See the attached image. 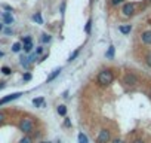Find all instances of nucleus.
<instances>
[{
    "label": "nucleus",
    "mask_w": 151,
    "mask_h": 143,
    "mask_svg": "<svg viewBox=\"0 0 151 143\" xmlns=\"http://www.w3.org/2000/svg\"><path fill=\"white\" fill-rule=\"evenodd\" d=\"M113 81H114V75H113L111 70H102V72H99V75H98V84L101 87H107Z\"/></svg>",
    "instance_id": "1"
},
{
    "label": "nucleus",
    "mask_w": 151,
    "mask_h": 143,
    "mask_svg": "<svg viewBox=\"0 0 151 143\" xmlns=\"http://www.w3.org/2000/svg\"><path fill=\"white\" fill-rule=\"evenodd\" d=\"M33 128H34V122H33V119H30V118H24V119H21V122H19V130H21L24 134H30V133L33 131Z\"/></svg>",
    "instance_id": "2"
},
{
    "label": "nucleus",
    "mask_w": 151,
    "mask_h": 143,
    "mask_svg": "<svg viewBox=\"0 0 151 143\" xmlns=\"http://www.w3.org/2000/svg\"><path fill=\"white\" fill-rule=\"evenodd\" d=\"M96 142L98 143H108L110 142V131L108 130H101L99 131V134H98V137H96Z\"/></svg>",
    "instance_id": "3"
},
{
    "label": "nucleus",
    "mask_w": 151,
    "mask_h": 143,
    "mask_svg": "<svg viewBox=\"0 0 151 143\" xmlns=\"http://www.w3.org/2000/svg\"><path fill=\"white\" fill-rule=\"evenodd\" d=\"M123 82L127 85V87H135L136 84H138V78L133 75V73H127L126 76H124V79H123Z\"/></svg>",
    "instance_id": "4"
},
{
    "label": "nucleus",
    "mask_w": 151,
    "mask_h": 143,
    "mask_svg": "<svg viewBox=\"0 0 151 143\" xmlns=\"http://www.w3.org/2000/svg\"><path fill=\"white\" fill-rule=\"evenodd\" d=\"M21 96H22V93H14V94H9V96H6V97H3L2 100H0V106H2V104H6V103H9V101H14V100L19 98Z\"/></svg>",
    "instance_id": "5"
},
{
    "label": "nucleus",
    "mask_w": 151,
    "mask_h": 143,
    "mask_svg": "<svg viewBox=\"0 0 151 143\" xmlns=\"http://www.w3.org/2000/svg\"><path fill=\"white\" fill-rule=\"evenodd\" d=\"M122 12H123L124 17H132V15L135 14V5H133V3H126V5L123 6Z\"/></svg>",
    "instance_id": "6"
},
{
    "label": "nucleus",
    "mask_w": 151,
    "mask_h": 143,
    "mask_svg": "<svg viewBox=\"0 0 151 143\" xmlns=\"http://www.w3.org/2000/svg\"><path fill=\"white\" fill-rule=\"evenodd\" d=\"M141 39H142V42L145 43V45H151V31H144L142 34H141Z\"/></svg>",
    "instance_id": "7"
},
{
    "label": "nucleus",
    "mask_w": 151,
    "mask_h": 143,
    "mask_svg": "<svg viewBox=\"0 0 151 143\" xmlns=\"http://www.w3.org/2000/svg\"><path fill=\"white\" fill-rule=\"evenodd\" d=\"M61 70H62L61 67H59V69H55V70L52 72V73H50V75L47 76V82H52V81H53V79H55L56 76H59V73H61Z\"/></svg>",
    "instance_id": "8"
},
{
    "label": "nucleus",
    "mask_w": 151,
    "mask_h": 143,
    "mask_svg": "<svg viewBox=\"0 0 151 143\" xmlns=\"http://www.w3.org/2000/svg\"><path fill=\"white\" fill-rule=\"evenodd\" d=\"M2 17H3V21L6 24H12L14 23V17L11 15V12H5V14H2Z\"/></svg>",
    "instance_id": "9"
},
{
    "label": "nucleus",
    "mask_w": 151,
    "mask_h": 143,
    "mask_svg": "<svg viewBox=\"0 0 151 143\" xmlns=\"http://www.w3.org/2000/svg\"><path fill=\"white\" fill-rule=\"evenodd\" d=\"M33 104H34L36 107H45V100H43L42 97L34 98V100H33Z\"/></svg>",
    "instance_id": "10"
},
{
    "label": "nucleus",
    "mask_w": 151,
    "mask_h": 143,
    "mask_svg": "<svg viewBox=\"0 0 151 143\" xmlns=\"http://www.w3.org/2000/svg\"><path fill=\"white\" fill-rule=\"evenodd\" d=\"M119 30H120L123 34H129V33H130V30H132V27H130V26H120V27H119Z\"/></svg>",
    "instance_id": "11"
},
{
    "label": "nucleus",
    "mask_w": 151,
    "mask_h": 143,
    "mask_svg": "<svg viewBox=\"0 0 151 143\" xmlns=\"http://www.w3.org/2000/svg\"><path fill=\"white\" fill-rule=\"evenodd\" d=\"M58 113H59L61 116H65V115H67V107H65L64 104L58 106Z\"/></svg>",
    "instance_id": "12"
},
{
    "label": "nucleus",
    "mask_w": 151,
    "mask_h": 143,
    "mask_svg": "<svg viewBox=\"0 0 151 143\" xmlns=\"http://www.w3.org/2000/svg\"><path fill=\"white\" fill-rule=\"evenodd\" d=\"M33 20H34V21H37V24H43V20H42V15H40L39 12L33 15Z\"/></svg>",
    "instance_id": "13"
},
{
    "label": "nucleus",
    "mask_w": 151,
    "mask_h": 143,
    "mask_svg": "<svg viewBox=\"0 0 151 143\" xmlns=\"http://www.w3.org/2000/svg\"><path fill=\"white\" fill-rule=\"evenodd\" d=\"M105 55H107V58H113L114 57V46H110Z\"/></svg>",
    "instance_id": "14"
},
{
    "label": "nucleus",
    "mask_w": 151,
    "mask_h": 143,
    "mask_svg": "<svg viewBox=\"0 0 151 143\" xmlns=\"http://www.w3.org/2000/svg\"><path fill=\"white\" fill-rule=\"evenodd\" d=\"M79 143H88V137H86V134H83V133L79 134Z\"/></svg>",
    "instance_id": "15"
},
{
    "label": "nucleus",
    "mask_w": 151,
    "mask_h": 143,
    "mask_svg": "<svg viewBox=\"0 0 151 143\" xmlns=\"http://www.w3.org/2000/svg\"><path fill=\"white\" fill-rule=\"evenodd\" d=\"M79 52H80V49H76L71 55H70V58H68V61H73V60H76L77 58V55H79Z\"/></svg>",
    "instance_id": "16"
},
{
    "label": "nucleus",
    "mask_w": 151,
    "mask_h": 143,
    "mask_svg": "<svg viewBox=\"0 0 151 143\" xmlns=\"http://www.w3.org/2000/svg\"><path fill=\"white\" fill-rule=\"evenodd\" d=\"M31 49H33V43H31V42L24 43V51H25V52H30Z\"/></svg>",
    "instance_id": "17"
},
{
    "label": "nucleus",
    "mask_w": 151,
    "mask_h": 143,
    "mask_svg": "<svg viewBox=\"0 0 151 143\" xmlns=\"http://www.w3.org/2000/svg\"><path fill=\"white\" fill-rule=\"evenodd\" d=\"M12 51H14V52H19V51H21V43H19V42L14 43V45H12Z\"/></svg>",
    "instance_id": "18"
},
{
    "label": "nucleus",
    "mask_w": 151,
    "mask_h": 143,
    "mask_svg": "<svg viewBox=\"0 0 151 143\" xmlns=\"http://www.w3.org/2000/svg\"><path fill=\"white\" fill-rule=\"evenodd\" d=\"M19 143H33V139H31L30 136H25V137H22V139L19 140Z\"/></svg>",
    "instance_id": "19"
},
{
    "label": "nucleus",
    "mask_w": 151,
    "mask_h": 143,
    "mask_svg": "<svg viewBox=\"0 0 151 143\" xmlns=\"http://www.w3.org/2000/svg\"><path fill=\"white\" fill-rule=\"evenodd\" d=\"M21 64H22L25 69H28V66H30V60H28V58H22V60H21Z\"/></svg>",
    "instance_id": "20"
},
{
    "label": "nucleus",
    "mask_w": 151,
    "mask_h": 143,
    "mask_svg": "<svg viewBox=\"0 0 151 143\" xmlns=\"http://www.w3.org/2000/svg\"><path fill=\"white\" fill-rule=\"evenodd\" d=\"M145 63H147V66H148V67H151V52H150V54H147V57H145Z\"/></svg>",
    "instance_id": "21"
},
{
    "label": "nucleus",
    "mask_w": 151,
    "mask_h": 143,
    "mask_svg": "<svg viewBox=\"0 0 151 143\" xmlns=\"http://www.w3.org/2000/svg\"><path fill=\"white\" fill-rule=\"evenodd\" d=\"M2 72H3L5 75H11V73H12V70H11L9 67H6V66H5V67H2Z\"/></svg>",
    "instance_id": "22"
},
{
    "label": "nucleus",
    "mask_w": 151,
    "mask_h": 143,
    "mask_svg": "<svg viewBox=\"0 0 151 143\" xmlns=\"http://www.w3.org/2000/svg\"><path fill=\"white\" fill-rule=\"evenodd\" d=\"M42 42H43V43L50 42V36H49V34H43V36H42Z\"/></svg>",
    "instance_id": "23"
},
{
    "label": "nucleus",
    "mask_w": 151,
    "mask_h": 143,
    "mask_svg": "<svg viewBox=\"0 0 151 143\" xmlns=\"http://www.w3.org/2000/svg\"><path fill=\"white\" fill-rule=\"evenodd\" d=\"M91 27H92V21L89 20V21H88V24H86V27H85L86 33H91Z\"/></svg>",
    "instance_id": "24"
},
{
    "label": "nucleus",
    "mask_w": 151,
    "mask_h": 143,
    "mask_svg": "<svg viewBox=\"0 0 151 143\" xmlns=\"http://www.w3.org/2000/svg\"><path fill=\"white\" fill-rule=\"evenodd\" d=\"M123 2V0H111V5H114V6H117V5H120Z\"/></svg>",
    "instance_id": "25"
},
{
    "label": "nucleus",
    "mask_w": 151,
    "mask_h": 143,
    "mask_svg": "<svg viewBox=\"0 0 151 143\" xmlns=\"http://www.w3.org/2000/svg\"><path fill=\"white\" fill-rule=\"evenodd\" d=\"M36 55H37V54H31V55H30V58H28L30 63H34V61H36Z\"/></svg>",
    "instance_id": "26"
},
{
    "label": "nucleus",
    "mask_w": 151,
    "mask_h": 143,
    "mask_svg": "<svg viewBox=\"0 0 151 143\" xmlns=\"http://www.w3.org/2000/svg\"><path fill=\"white\" fill-rule=\"evenodd\" d=\"M64 125H65V127H71V121H70L68 118H65V121H64Z\"/></svg>",
    "instance_id": "27"
},
{
    "label": "nucleus",
    "mask_w": 151,
    "mask_h": 143,
    "mask_svg": "<svg viewBox=\"0 0 151 143\" xmlns=\"http://www.w3.org/2000/svg\"><path fill=\"white\" fill-rule=\"evenodd\" d=\"M3 9H5V11H8V12H14V11H12V8H11V6H8V5H3Z\"/></svg>",
    "instance_id": "28"
},
{
    "label": "nucleus",
    "mask_w": 151,
    "mask_h": 143,
    "mask_svg": "<svg viewBox=\"0 0 151 143\" xmlns=\"http://www.w3.org/2000/svg\"><path fill=\"white\" fill-rule=\"evenodd\" d=\"M30 79H31V75L30 73H25L24 75V81H30Z\"/></svg>",
    "instance_id": "29"
},
{
    "label": "nucleus",
    "mask_w": 151,
    "mask_h": 143,
    "mask_svg": "<svg viewBox=\"0 0 151 143\" xmlns=\"http://www.w3.org/2000/svg\"><path fill=\"white\" fill-rule=\"evenodd\" d=\"M42 52H43V48H42V46H39V48L36 49V54H42Z\"/></svg>",
    "instance_id": "30"
},
{
    "label": "nucleus",
    "mask_w": 151,
    "mask_h": 143,
    "mask_svg": "<svg viewBox=\"0 0 151 143\" xmlns=\"http://www.w3.org/2000/svg\"><path fill=\"white\" fill-rule=\"evenodd\" d=\"M3 121H5V115H3L2 112H0V124H2Z\"/></svg>",
    "instance_id": "31"
},
{
    "label": "nucleus",
    "mask_w": 151,
    "mask_h": 143,
    "mask_svg": "<svg viewBox=\"0 0 151 143\" xmlns=\"http://www.w3.org/2000/svg\"><path fill=\"white\" fill-rule=\"evenodd\" d=\"M132 143H145L144 140H141V139H136V140H133Z\"/></svg>",
    "instance_id": "32"
},
{
    "label": "nucleus",
    "mask_w": 151,
    "mask_h": 143,
    "mask_svg": "<svg viewBox=\"0 0 151 143\" xmlns=\"http://www.w3.org/2000/svg\"><path fill=\"white\" fill-rule=\"evenodd\" d=\"M113 143H124V142L120 140V139H116V140H113Z\"/></svg>",
    "instance_id": "33"
},
{
    "label": "nucleus",
    "mask_w": 151,
    "mask_h": 143,
    "mask_svg": "<svg viewBox=\"0 0 151 143\" xmlns=\"http://www.w3.org/2000/svg\"><path fill=\"white\" fill-rule=\"evenodd\" d=\"M5 33H6V34H11V33H12V30H11V28H6V30H5Z\"/></svg>",
    "instance_id": "34"
},
{
    "label": "nucleus",
    "mask_w": 151,
    "mask_h": 143,
    "mask_svg": "<svg viewBox=\"0 0 151 143\" xmlns=\"http://www.w3.org/2000/svg\"><path fill=\"white\" fill-rule=\"evenodd\" d=\"M6 85H5V82H0V90H3Z\"/></svg>",
    "instance_id": "35"
},
{
    "label": "nucleus",
    "mask_w": 151,
    "mask_h": 143,
    "mask_svg": "<svg viewBox=\"0 0 151 143\" xmlns=\"http://www.w3.org/2000/svg\"><path fill=\"white\" fill-rule=\"evenodd\" d=\"M3 55H5V54H3V52H2V51H0V58H2V57H3Z\"/></svg>",
    "instance_id": "36"
},
{
    "label": "nucleus",
    "mask_w": 151,
    "mask_h": 143,
    "mask_svg": "<svg viewBox=\"0 0 151 143\" xmlns=\"http://www.w3.org/2000/svg\"><path fill=\"white\" fill-rule=\"evenodd\" d=\"M3 30V24H0V31H2Z\"/></svg>",
    "instance_id": "37"
},
{
    "label": "nucleus",
    "mask_w": 151,
    "mask_h": 143,
    "mask_svg": "<svg viewBox=\"0 0 151 143\" xmlns=\"http://www.w3.org/2000/svg\"><path fill=\"white\" fill-rule=\"evenodd\" d=\"M40 143H49V142H40Z\"/></svg>",
    "instance_id": "38"
},
{
    "label": "nucleus",
    "mask_w": 151,
    "mask_h": 143,
    "mask_svg": "<svg viewBox=\"0 0 151 143\" xmlns=\"http://www.w3.org/2000/svg\"><path fill=\"white\" fill-rule=\"evenodd\" d=\"M150 2H151V0H150Z\"/></svg>",
    "instance_id": "39"
}]
</instances>
